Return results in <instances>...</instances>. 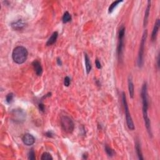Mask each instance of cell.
<instances>
[{
	"label": "cell",
	"mask_w": 160,
	"mask_h": 160,
	"mask_svg": "<svg viewBox=\"0 0 160 160\" xmlns=\"http://www.w3.org/2000/svg\"><path fill=\"white\" fill-rule=\"evenodd\" d=\"M147 90H148V88H147L146 83H144L141 88V97L142 104H143V119L144 121H145L147 132H148L149 136L152 137L153 133H152L151 127V121H150L148 114L149 103H148V91Z\"/></svg>",
	"instance_id": "cell-1"
},
{
	"label": "cell",
	"mask_w": 160,
	"mask_h": 160,
	"mask_svg": "<svg viewBox=\"0 0 160 160\" xmlns=\"http://www.w3.org/2000/svg\"><path fill=\"white\" fill-rule=\"evenodd\" d=\"M28 56V52L27 49L22 46L16 47L12 53L13 60L18 65H21L26 61Z\"/></svg>",
	"instance_id": "cell-2"
},
{
	"label": "cell",
	"mask_w": 160,
	"mask_h": 160,
	"mask_svg": "<svg viewBox=\"0 0 160 160\" xmlns=\"http://www.w3.org/2000/svg\"><path fill=\"white\" fill-rule=\"evenodd\" d=\"M148 37V31L145 30L143 32L141 40L138 55L137 64L139 68H142L144 64V53H145V46L146 41Z\"/></svg>",
	"instance_id": "cell-3"
},
{
	"label": "cell",
	"mask_w": 160,
	"mask_h": 160,
	"mask_svg": "<svg viewBox=\"0 0 160 160\" xmlns=\"http://www.w3.org/2000/svg\"><path fill=\"white\" fill-rule=\"evenodd\" d=\"M125 34V27L121 26L118 34V44L117 48L118 58L119 61H122L124 50V38Z\"/></svg>",
	"instance_id": "cell-4"
},
{
	"label": "cell",
	"mask_w": 160,
	"mask_h": 160,
	"mask_svg": "<svg viewBox=\"0 0 160 160\" xmlns=\"http://www.w3.org/2000/svg\"><path fill=\"white\" fill-rule=\"evenodd\" d=\"M61 126L63 130L66 133L71 134L75 129V124L73 121L68 116H62L60 120Z\"/></svg>",
	"instance_id": "cell-5"
},
{
	"label": "cell",
	"mask_w": 160,
	"mask_h": 160,
	"mask_svg": "<svg viewBox=\"0 0 160 160\" xmlns=\"http://www.w3.org/2000/svg\"><path fill=\"white\" fill-rule=\"evenodd\" d=\"M122 101H123V104L124 108V112H125V116H126V124L128 128L130 130H134V125L133 121L132 120V116H131V114L130 113L128 105L127 100H126V95L124 92H123L122 93Z\"/></svg>",
	"instance_id": "cell-6"
},
{
	"label": "cell",
	"mask_w": 160,
	"mask_h": 160,
	"mask_svg": "<svg viewBox=\"0 0 160 160\" xmlns=\"http://www.w3.org/2000/svg\"><path fill=\"white\" fill-rule=\"evenodd\" d=\"M22 141L25 145L31 146L35 143V138L30 133H26L22 138Z\"/></svg>",
	"instance_id": "cell-7"
},
{
	"label": "cell",
	"mask_w": 160,
	"mask_h": 160,
	"mask_svg": "<svg viewBox=\"0 0 160 160\" xmlns=\"http://www.w3.org/2000/svg\"><path fill=\"white\" fill-rule=\"evenodd\" d=\"M26 26V23L23 20H18L17 21H14L11 24V28L16 31H20Z\"/></svg>",
	"instance_id": "cell-8"
},
{
	"label": "cell",
	"mask_w": 160,
	"mask_h": 160,
	"mask_svg": "<svg viewBox=\"0 0 160 160\" xmlns=\"http://www.w3.org/2000/svg\"><path fill=\"white\" fill-rule=\"evenodd\" d=\"M32 66L33 67V69L34 70V72L36 73V75L38 76H41L43 73V68L41 66L40 61H38V60H34L32 63Z\"/></svg>",
	"instance_id": "cell-9"
},
{
	"label": "cell",
	"mask_w": 160,
	"mask_h": 160,
	"mask_svg": "<svg viewBox=\"0 0 160 160\" xmlns=\"http://www.w3.org/2000/svg\"><path fill=\"white\" fill-rule=\"evenodd\" d=\"M159 26H160L159 19H157V20H156L155 26H154V28H153V30L152 31V34H151V41H155L156 39V37H157V34H158V30L159 28Z\"/></svg>",
	"instance_id": "cell-10"
},
{
	"label": "cell",
	"mask_w": 160,
	"mask_h": 160,
	"mask_svg": "<svg viewBox=\"0 0 160 160\" xmlns=\"http://www.w3.org/2000/svg\"><path fill=\"white\" fill-rule=\"evenodd\" d=\"M150 8H151V1H148V5H147V7L145 10V17H144V20H143L144 27H146L147 26V24H148Z\"/></svg>",
	"instance_id": "cell-11"
},
{
	"label": "cell",
	"mask_w": 160,
	"mask_h": 160,
	"mask_svg": "<svg viewBox=\"0 0 160 160\" xmlns=\"http://www.w3.org/2000/svg\"><path fill=\"white\" fill-rule=\"evenodd\" d=\"M58 37V33L57 31H54V33L52 34V36H50V38L48 39V40L47 41L46 45L47 46H52L54 43H56V41L57 40V38Z\"/></svg>",
	"instance_id": "cell-12"
},
{
	"label": "cell",
	"mask_w": 160,
	"mask_h": 160,
	"mask_svg": "<svg viewBox=\"0 0 160 160\" xmlns=\"http://www.w3.org/2000/svg\"><path fill=\"white\" fill-rule=\"evenodd\" d=\"M85 68H86V71L87 75H88L90 73L91 70V64L90 62V59L87 53H85Z\"/></svg>",
	"instance_id": "cell-13"
},
{
	"label": "cell",
	"mask_w": 160,
	"mask_h": 160,
	"mask_svg": "<svg viewBox=\"0 0 160 160\" xmlns=\"http://www.w3.org/2000/svg\"><path fill=\"white\" fill-rule=\"evenodd\" d=\"M128 90H129L130 97L131 98L133 99L134 98V88L133 80L131 76H129L128 77Z\"/></svg>",
	"instance_id": "cell-14"
},
{
	"label": "cell",
	"mask_w": 160,
	"mask_h": 160,
	"mask_svg": "<svg viewBox=\"0 0 160 160\" xmlns=\"http://www.w3.org/2000/svg\"><path fill=\"white\" fill-rule=\"evenodd\" d=\"M135 146H136V153H137L138 157V159H141V160H143L144 158H143V156L142 151H141V148L140 143L139 142L138 140H136V141Z\"/></svg>",
	"instance_id": "cell-15"
},
{
	"label": "cell",
	"mask_w": 160,
	"mask_h": 160,
	"mask_svg": "<svg viewBox=\"0 0 160 160\" xmlns=\"http://www.w3.org/2000/svg\"><path fill=\"white\" fill-rule=\"evenodd\" d=\"M123 1H115L114 2H113L110 5V6H109V8H108V13L109 14H111L113 13L114 10V9L116 8L117 6L119 5V4H120L121 3H123Z\"/></svg>",
	"instance_id": "cell-16"
},
{
	"label": "cell",
	"mask_w": 160,
	"mask_h": 160,
	"mask_svg": "<svg viewBox=\"0 0 160 160\" xmlns=\"http://www.w3.org/2000/svg\"><path fill=\"white\" fill-rule=\"evenodd\" d=\"M63 23L64 24L68 23V22L71 21V15L69 14L68 11H66L63 15V17L62 18Z\"/></svg>",
	"instance_id": "cell-17"
},
{
	"label": "cell",
	"mask_w": 160,
	"mask_h": 160,
	"mask_svg": "<svg viewBox=\"0 0 160 160\" xmlns=\"http://www.w3.org/2000/svg\"><path fill=\"white\" fill-rule=\"evenodd\" d=\"M53 157L51 155L50 153H48V152H44L43 153L42 156L41 157V160H52L53 159Z\"/></svg>",
	"instance_id": "cell-18"
},
{
	"label": "cell",
	"mask_w": 160,
	"mask_h": 160,
	"mask_svg": "<svg viewBox=\"0 0 160 160\" xmlns=\"http://www.w3.org/2000/svg\"><path fill=\"white\" fill-rule=\"evenodd\" d=\"M14 99V95L12 93H8L6 97V102L8 104H11L13 101Z\"/></svg>",
	"instance_id": "cell-19"
},
{
	"label": "cell",
	"mask_w": 160,
	"mask_h": 160,
	"mask_svg": "<svg viewBox=\"0 0 160 160\" xmlns=\"http://www.w3.org/2000/svg\"><path fill=\"white\" fill-rule=\"evenodd\" d=\"M105 151H106L107 155L109 156H111V157L113 156V155L114 154V152L113 150L112 149L110 146H108V145H106V146H105Z\"/></svg>",
	"instance_id": "cell-20"
},
{
	"label": "cell",
	"mask_w": 160,
	"mask_h": 160,
	"mask_svg": "<svg viewBox=\"0 0 160 160\" xmlns=\"http://www.w3.org/2000/svg\"><path fill=\"white\" fill-rule=\"evenodd\" d=\"M36 159V157H35V152L34 151V149L32 148L30 150L28 153V159H31V160H34Z\"/></svg>",
	"instance_id": "cell-21"
},
{
	"label": "cell",
	"mask_w": 160,
	"mask_h": 160,
	"mask_svg": "<svg viewBox=\"0 0 160 160\" xmlns=\"http://www.w3.org/2000/svg\"><path fill=\"white\" fill-rule=\"evenodd\" d=\"M70 83H71V79L68 77V76H66L64 79V85L66 87H68L70 85Z\"/></svg>",
	"instance_id": "cell-22"
},
{
	"label": "cell",
	"mask_w": 160,
	"mask_h": 160,
	"mask_svg": "<svg viewBox=\"0 0 160 160\" xmlns=\"http://www.w3.org/2000/svg\"><path fill=\"white\" fill-rule=\"evenodd\" d=\"M38 107H39L40 110L41 112H43V113H44V110H45V107H44V104H43V103H39V104H38Z\"/></svg>",
	"instance_id": "cell-23"
},
{
	"label": "cell",
	"mask_w": 160,
	"mask_h": 160,
	"mask_svg": "<svg viewBox=\"0 0 160 160\" xmlns=\"http://www.w3.org/2000/svg\"><path fill=\"white\" fill-rule=\"evenodd\" d=\"M95 65H96V66H97V68L98 69H101V63L100 61V60H99L98 58L96 59V60H95Z\"/></svg>",
	"instance_id": "cell-24"
},
{
	"label": "cell",
	"mask_w": 160,
	"mask_h": 160,
	"mask_svg": "<svg viewBox=\"0 0 160 160\" xmlns=\"http://www.w3.org/2000/svg\"><path fill=\"white\" fill-rule=\"evenodd\" d=\"M45 136L48 138H53V133L52 131H48L45 133Z\"/></svg>",
	"instance_id": "cell-25"
},
{
	"label": "cell",
	"mask_w": 160,
	"mask_h": 160,
	"mask_svg": "<svg viewBox=\"0 0 160 160\" xmlns=\"http://www.w3.org/2000/svg\"><path fill=\"white\" fill-rule=\"evenodd\" d=\"M56 63L58 64V65L61 66H62V61L61 60L60 58H58L56 59Z\"/></svg>",
	"instance_id": "cell-26"
},
{
	"label": "cell",
	"mask_w": 160,
	"mask_h": 160,
	"mask_svg": "<svg viewBox=\"0 0 160 160\" xmlns=\"http://www.w3.org/2000/svg\"><path fill=\"white\" fill-rule=\"evenodd\" d=\"M157 66H158V69H159V54L157 57Z\"/></svg>",
	"instance_id": "cell-27"
},
{
	"label": "cell",
	"mask_w": 160,
	"mask_h": 160,
	"mask_svg": "<svg viewBox=\"0 0 160 160\" xmlns=\"http://www.w3.org/2000/svg\"><path fill=\"white\" fill-rule=\"evenodd\" d=\"M83 159H87L88 158V155L84 154V155H83Z\"/></svg>",
	"instance_id": "cell-28"
}]
</instances>
